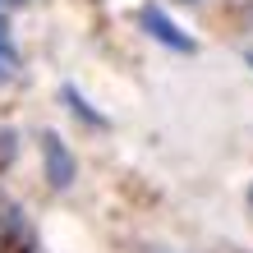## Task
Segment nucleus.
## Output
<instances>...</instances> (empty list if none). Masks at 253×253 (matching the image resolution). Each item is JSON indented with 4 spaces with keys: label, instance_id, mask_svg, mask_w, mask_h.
I'll use <instances>...</instances> for the list:
<instances>
[{
    "label": "nucleus",
    "instance_id": "1",
    "mask_svg": "<svg viewBox=\"0 0 253 253\" xmlns=\"http://www.w3.org/2000/svg\"><path fill=\"white\" fill-rule=\"evenodd\" d=\"M138 23H143L157 42H161V46H170V51H180V55H189V51H193V37H189V33H180V23L166 19L157 5H143V9H138Z\"/></svg>",
    "mask_w": 253,
    "mask_h": 253
},
{
    "label": "nucleus",
    "instance_id": "2",
    "mask_svg": "<svg viewBox=\"0 0 253 253\" xmlns=\"http://www.w3.org/2000/svg\"><path fill=\"white\" fill-rule=\"evenodd\" d=\"M42 157H46V180L55 189H69L74 184V152L55 138V133H42Z\"/></svg>",
    "mask_w": 253,
    "mask_h": 253
},
{
    "label": "nucleus",
    "instance_id": "3",
    "mask_svg": "<svg viewBox=\"0 0 253 253\" xmlns=\"http://www.w3.org/2000/svg\"><path fill=\"white\" fill-rule=\"evenodd\" d=\"M14 69H19V51L9 46V28L0 23V79H9Z\"/></svg>",
    "mask_w": 253,
    "mask_h": 253
},
{
    "label": "nucleus",
    "instance_id": "4",
    "mask_svg": "<svg viewBox=\"0 0 253 253\" xmlns=\"http://www.w3.org/2000/svg\"><path fill=\"white\" fill-rule=\"evenodd\" d=\"M249 65H253V51H249Z\"/></svg>",
    "mask_w": 253,
    "mask_h": 253
},
{
    "label": "nucleus",
    "instance_id": "5",
    "mask_svg": "<svg viewBox=\"0 0 253 253\" xmlns=\"http://www.w3.org/2000/svg\"><path fill=\"white\" fill-rule=\"evenodd\" d=\"M249 203H253V189H249Z\"/></svg>",
    "mask_w": 253,
    "mask_h": 253
}]
</instances>
